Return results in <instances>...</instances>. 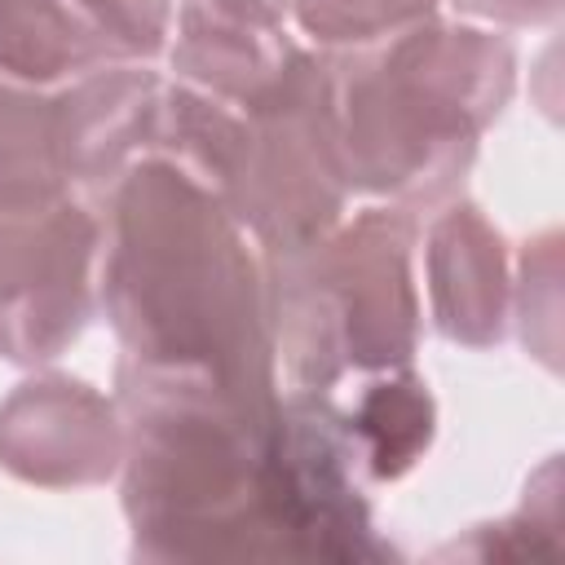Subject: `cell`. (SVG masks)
<instances>
[{
  "mask_svg": "<svg viewBox=\"0 0 565 565\" xmlns=\"http://www.w3.org/2000/svg\"><path fill=\"white\" fill-rule=\"evenodd\" d=\"M97 287L124 349L119 362L278 402L265 260L247 252L243 225L181 163L146 154L106 190Z\"/></svg>",
  "mask_w": 565,
  "mask_h": 565,
  "instance_id": "1",
  "label": "cell"
},
{
  "mask_svg": "<svg viewBox=\"0 0 565 565\" xmlns=\"http://www.w3.org/2000/svg\"><path fill=\"white\" fill-rule=\"evenodd\" d=\"M124 516L141 561H282L269 446L278 402L119 362Z\"/></svg>",
  "mask_w": 565,
  "mask_h": 565,
  "instance_id": "2",
  "label": "cell"
},
{
  "mask_svg": "<svg viewBox=\"0 0 565 565\" xmlns=\"http://www.w3.org/2000/svg\"><path fill=\"white\" fill-rule=\"evenodd\" d=\"M516 84L512 44L450 22H415L380 49L331 57L335 141L349 190L406 212L450 199L481 132Z\"/></svg>",
  "mask_w": 565,
  "mask_h": 565,
  "instance_id": "3",
  "label": "cell"
},
{
  "mask_svg": "<svg viewBox=\"0 0 565 565\" xmlns=\"http://www.w3.org/2000/svg\"><path fill=\"white\" fill-rule=\"evenodd\" d=\"M154 154L194 172L265 256L322 238L349 199L335 141L331 57L300 49L287 75L247 106L168 84Z\"/></svg>",
  "mask_w": 565,
  "mask_h": 565,
  "instance_id": "4",
  "label": "cell"
},
{
  "mask_svg": "<svg viewBox=\"0 0 565 565\" xmlns=\"http://www.w3.org/2000/svg\"><path fill=\"white\" fill-rule=\"evenodd\" d=\"M411 247L415 212L371 207L296 252L265 256L274 353L296 388L327 393L349 371H397L415 358Z\"/></svg>",
  "mask_w": 565,
  "mask_h": 565,
  "instance_id": "5",
  "label": "cell"
},
{
  "mask_svg": "<svg viewBox=\"0 0 565 565\" xmlns=\"http://www.w3.org/2000/svg\"><path fill=\"white\" fill-rule=\"evenodd\" d=\"M362 472L349 415L327 393L300 388L278 402L269 477L282 561L362 565L397 556L371 521Z\"/></svg>",
  "mask_w": 565,
  "mask_h": 565,
  "instance_id": "6",
  "label": "cell"
},
{
  "mask_svg": "<svg viewBox=\"0 0 565 565\" xmlns=\"http://www.w3.org/2000/svg\"><path fill=\"white\" fill-rule=\"evenodd\" d=\"M97 247L102 225L71 194L0 203V358L35 366L79 340Z\"/></svg>",
  "mask_w": 565,
  "mask_h": 565,
  "instance_id": "7",
  "label": "cell"
},
{
  "mask_svg": "<svg viewBox=\"0 0 565 565\" xmlns=\"http://www.w3.org/2000/svg\"><path fill=\"white\" fill-rule=\"evenodd\" d=\"M168 0H0V75L22 84L79 79L163 53Z\"/></svg>",
  "mask_w": 565,
  "mask_h": 565,
  "instance_id": "8",
  "label": "cell"
},
{
  "mask_svg": "<svg viewBox=\"0 0 565 565\" xmlns=\"http://www.w3.org/2000/svg\"><path fill=\"white\" fill-rule=\"evenodd\" d=\"M124 463V419L93 384L35 375L0 402V468L26 486H102Z\"/></svg>",
  "mask_w": 565,
  "mask_h": 565,
  "instance_id": "9",
  "label": "cell"
},
{
  "mask_svg": "<svg viewBox=\"0 0 565 565\" xmlns=\"http://www.w3.org/2000/svg\"><path fill=\"white\" fill-rule=\"evenodd\" d=\"M296 44L287 40L278 9L256 0H185L177 13L172 71L177 84L225 102L247 106L265 97L287 66L296 62Z\"/></svg>",
  "mask_w": 565,
  "mask_h": 565,
  "instance_id": "10",
  "label": "cell"
},
{
  "mask_svg": "<svg viewBox=\"0 0 565 565\" xmlns=\"http://www.w3.org/2000/svg\"><path fill=\"white\" fill-rule=\"evenodd\" d=\"M163 79L141 66H106L57 93L66 181L110 190L137 159L154 154Z\"/></svg>",
  "mask_w": 565,
  "mask_h": 565,
  "instance_id": "11",
  "label": "cell"
},
{
  "mask_svg": "<svg viewBox=\"0 0 565 565\" xmlns=\"http://www.w3.org/2000/svg\"><path fill=\"white\" fill-rule=\"evenodd\" d=\"M428 296L433 322L446 340L490 349L508 327V252L503 234L472 207H446L428 230Z\"/></svg>",
  "mask_w": 565,
  "mask_h": 565,
  "instance_id": "12",
  "label": "cell"
},
{
  "mask_svg": "<svg viewBox=\"0 0 565 565\" xmlns=\"http://www.w3.org/2000/svg\"><path fill=\"white\" fill-rule=\"evenodd\" d=\"M62 106L57 93L0 75V203L66 194Z\"/></svg>",
  "mask_w": 565,
  "mask_h": 565,
  "instance_id": "13",
  "label": "cell"
},
{
  "mask_svg": "<svg viewBox=\"0 0 565 565\" xmlns=\"http://www.w3.org/2000/svg\"><path fill=\"white\" fill-rule=\"evenodd\" d=\"M349 428L362 450L366 477L397 481L424 459V450L433 441V428H437L433 393L419 375L397 366L384 380H371L362 388L358 406L349 411Z\"/></svg>",
  "mask_w": 565,
  "mask_h": 565,
  "instance_id": "14",
  "label": "cell"
},
{
  "mask_svg": "<svg viewBox=\"0 0 565 565\" xmlns=\"http://www.w3.org/2000/svg\"><path fill=\"white\" fill-rule=\"evenodd\" d=\"M459 552V556H477V561H552L561 556V463L547 459L530 486H525V503L499 521V525H477L468 543H450L441 547Z\"/></svg>",
  "mask_w": 565,
  "mask_h": 565,
  "instance_id": "15",
  "label": "cell"
},
{
  "mask_svg": "<svg viewBox=\"0 0 565 565\" xmlns=\"http://www.w3.org/2000/svg\"><path fill=\"white\" fill-rule=\"evenodd\" d=\"M516 322L525 349L556 371L561 366V234L547 230L521 252L516 278Z\"/></svg>",
  "mask_w": 565,
  "mask_h": 565,
  "instance_id": "16",
  "label": "cell"
},
{
  "mask_svg": "<svg viewBox=\"0 0 565 565\" xmlns=\"http://www.w3.org/2000/svg\"><path fill=\"white\" fill-rule=\"evenodd\" d=\"M437 0H296L300 26L318 44H371L424 22Z\"/></svg>",
  "mask_w": 565,
  "mask_h": 565,
  "instance_id": "17",
  "label": "cell"
},
{
  "mask_svg": "<svg viewBox=\"0 0 565 565\" xmlns=\"http://www.w3.org/2000/svg\"><path fill=\"white\" fill-rule=\"evenodd\" d=\"M463 13L490 18V22H508V26H539V22H556L561 0H455Z\"/></svg>",
  "mask_w": 565,
  "mask_h": 565,
  "instance_id": "18",
  "label": "cell"
},
{
  "mask_svg": "<svg viewBox=\"0 0 565 565\" xmlns=\"http://www.w3.org/2000/svg\"><path fill=\"white\" fill-rule=\"evenodd\" d=\"M256 4H269V9H282L287 0H256Z\"/></svg>",
  "mask_w": 565,
  "mask_h": 565,
  "instance_id": "19",
  "label": "cell"
}]
</instances>
